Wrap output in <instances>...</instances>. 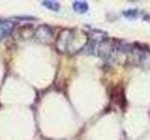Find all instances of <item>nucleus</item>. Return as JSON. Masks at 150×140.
Returning a JSON list of instances; mask_svg holds the SVG:
<instances>
[{
  "mask_svg": "<svg viewBox=\"0 0 150 140\" xmlns=\"http://www.w3.org/2000/svg\"><path fill=\"white\" fill-rule=\"evenodd\" d=\"M43 5L52 10H58L59 8V4L54 1H45L43 2Z\"/></svg>",
  "mask_w": 150,
  "mask_h": 140,
  "instance_id": "f03ea898",
  "label": "nucleus"
},
{
  "mask_svg": "<svg viewBox=\"0 0 150 140\" xmlns=\"http://www.w3.org/2000/svg\"><path fill=\"white\" fill-rule=\"evenodd\" d=\"M9 28H11V26H8V23L0 25V38H2L5 35H7V33L8 32Z\"/></svg>",
  "mask_w": 150,
  "mask_h": 140,
  "instance_id": "7ed1b4c3",
  "label": "nucleus"
},
{
  "mask_svg": "<svg viewBox=\"0 0 150 140\" xmlns=\"http://www.w3.org/2000/svg\"><path fill=\"white\" fill-rule=\"evenodd\" d=\"M73 8L76 11L78 12H86L88 8V6L86 2H81V1H78V2H74L73 4Z\"/></svg>",
  "mask_w": 150,
  "mask_h": 140,
  "instance_id": "f257e3e1",
  "label": "nucleus"
}]
</instances>
